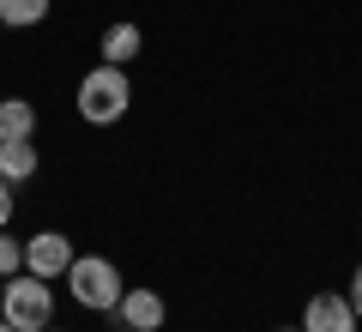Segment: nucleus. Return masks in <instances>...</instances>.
I'll list each match as a JSON object with an SVG mask.
<instances>
[{
  "label": "nucleus",
  "instance_id": "obj_17",
  "mask_svg": "<svg viewBox=\"0 0 362 332\" xmlns=\"http://www.w3.org/2000/svg\"><path fill=\"white\" fill-rule=\"evenodd\" d=\"M49 332H61V326H49Z\"/></svg>",
  "mask_w": 362,
  "mask_h": 332
},
{
  "label": "nucleus",
  "instance_id": "obj_11",
  "mask_svg": "<svg viewBox=\"0 0 362 332\" xmlns=\"http://www.w3.org/2000/svg\"><path fill=\"white\" fill-rule=\"evenodd\" d=\"M13 272H25V242L0 230V278H13Z\"/></svg>",
  "mask_w": 362,
  "mask_h": 332
},
{
  "label": "nucleus",
  "instance_id": "obj_4",
  "mask_svg": "<svg viewBox=\"0 0 362 332\" xmlns=\"http://www.w3.org/2000/svg\"><path fill=\"white\" fill-rule=\"evenodd\" d=\"M73 242H66L61 230H37L25 236V272H37V278H66V266H73Z\"/></svg>",
  "mask_w": 362,
  "mask_h": 332
},
{
  "label": "nucleus",
  "instance_id": "obj_5",
  "mask_svg": "<svg viewBox=\"0 0 362 332\" xmlns=\"http://www.w3.org/2000/svg\"><path fill=\"white\" fill-rule=\"evenodd\" d=\"M356 326H362L356 308H350V296H338V290L308 296V308H302V332H356Z\"/></svg>",
  "mask_w": 362,
  "mask_h": 332
},
{
  "label": "nucleus",
  "instance_id": "obj_15",
  "mask_svg": "<svg viewBox=\"0 0 362 332\" xmlns=\"http://www.w3.org/2000/svg\"><path fill=\"white\" fill-rule=\"evenodd\" d=\"M0 332H13V326H6V320H0Z\"/></svg>",
  "mask_w": 362,
  "mask_h": 332
},
{
  "label": "nucleus",
  "instance_id": "obj_18",
  "mask_svg": "<svg viewBox=\"0 0 362 332\" xmlns=\"http://www.w3.org/2000/svg\"><path fill=\"white\" fill-rule=\"evenodd\" d=\"M0 30H6V25H0Z\"/></svg>",
  "mask_w": 362,
  "mask_h": 332
},
{
  "label": "nucleus",
  "instance_id": "obj_12",
  "mask_svg": "<svg viewBox=\"0 0 362 332\" xmlns=\"http://www.w3.org/2000/svg\"><path fill=\"white\" fill-rule=\"evenodd\" d=\"M13 205H18V193H13V181L0 176V230H6V224H13Z\"/></svg>",
  "mask_w": 362,
  "mask_h": 332
},
{
  "label": "nucleus",
  "instance_id": "obj_8",
  "mask_svg": "<svg viewBox=\"0 0 362 332\" xmlns=\"http://www.w3.org/2000/svg\"><path fill=\"white\" fill-rule=\"evenodd\" d=\"M97 49H103V61H109V67H127V61H139L145 37H139V25H127V18H121V25H109V30H103V42H97Z\"/></svg>",
  "mask_w": 362,
  "mask_h": 332
},
{
  "label": "nucleus",
  "instance_id": "obj_14",
  "mask_svg": "<svg viewBox=\"0 0 362 332\" xmlns=\"http://www.w3.org/2000/svg\"><path fill=\"white\" fill-rule=\"evenodd\" d=\"M278 332H302V326H278Z\"/></svg>",
  "mask_w": 362,
  "mask_h": 332
},
{
  "label": "nucleus",
  "instance_id": "obj_13",
  "mask_svg": "<svg viewBox=\"0 0 362 332\" xmlns=\"http://www.w3.org/2000/svg\"><path fill=\"white\" fill-rule=\"evenodd\" d=\"M344 296H350V308H356V320H362V266L350 272V290H344Z\"/></svg>",
  "mask_w": 362,
  "mask_h": 332
},
{
  "label": "nucleus",
  "instance_id": "obj_7",
  "mask_svg": "<svg viewBox=\"0 0 362 332\" xmlns=\"http://www.w3.org/2000/svg\"><path fill=\"white\" fill-rule=\"evenodd\" d=\"M37 164H42L37 139H6V145H0V176L13 181V188H25V181L37 176Z\"/></svg>",
  "mask_w": 362,
  "mask_h": 332
},
{
  "label": "nucleus",
  "instance_id": "obj_10",
  "mask_svg": "<svg viewBox=\"0 0 362 332\" xmlns=\"http://www.w3.org/2000/svg\"><path fill=\"white\" fill-rule=\"evenodd\" d=\"M49 18V0H0V25L6 30H30Z\"/></svg>",
  "mask_w": 362,
  "mask_h": 332
},
{
  "label": "nucleus",
  "instance_id": "obj_9",
  "mask_svg": "<svg viewBox=\"0 0 362 332\" xmlns=\"http://www.w3.org/2000/svg\"><path fill=\"white\" fill-rule=\"evenodd\" d=\"M6 139H37V103H25V97L0 103V145Z\"/></svg>",
  "mask_w": 362,
  "mask_h": 332
},
{
  "label": "nucleus",
  "instance_id": "obj_16",
  "mask_svg": "<svg viewBox=\"0 0 362 332\" xmlns=\"http://www.w3.org/2000/svg\"><path fill=\"white\" fill-rule=\"evenodd\" d=\"M115 332H133V326H115Z\"/></svg>",
  "mask_w": 362,
  "mask_h": 332
},
{
  "label": "nucleus",
  "instance_id": "obj_1",
  "mask_svg": "<svg viewBox=\"0 0 362 332\" xmlns=\"http://www.w3.org/2000/svg\"><path fill=\"white\" fill-rule=\"evenodd\" d=\"M78 115L90 121V127H115L121 115L133 109V79H127V67H109V61H97L85 79H78Z\"/></svg>",
  "mask_w": 362,
  "mask_h": 332
},
{
  "label": "nucleus",
  "instance_id": "obj_3",
  "mask_svg": "<svg viewBox=\"0 0 362 332\" xmlns=\"http://www.w3.org/2000/svg\"><path fill=\"white\" fill-rule=\"evenodd\" d=\"M66 290H73V302L78 308H90V314H115V302H121V272H115V260H103V254H78L73 266H66Z\"/></svg>",
  "mask_w": 362,
  "mask_h": 332
},
{
  "label": "nucleus",
  "instance_id": "obj_2",
  "mask_svg": "<svg viewBox=\"0 0 362 332\" xmlns=\"http://www.w3.org/2000/svg\"><path fill=\"white\" fill-rule=\"evenodd\" d=\"M0 320H6L13 332H49L54 326V290H49V278H37V272L0 278Z\"/></svg>",
  "mask_w": 362,
  "mask_h": 332
},
{
  "label": "nucleus",
  "instance_id": "obj_6",
  "mask_svg": "<svg viewBox=\"0 0 362 332\" xmlns=\"http://www.w3.org/2000/svg\"><path fill=\"white\" fill-rule=\"evenodd\" d=\"M115 314H121V326H133V332H157L169 320V308H163V296H157V290H121Z\"/></svg>",
  "mask_w": 362,
  "mask_h": 332
}]
</instances>
